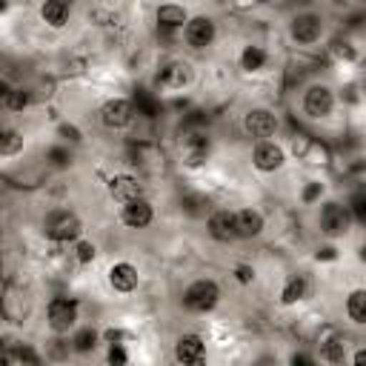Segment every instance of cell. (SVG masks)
<instances>
[{
    "label": "cell",
    "mask_w": 366,
    "mask_h": 366,
    "mask_svg": "<svg viewBox=\"0 0 366 366\" xmlns=\"http://www.w3.org/2000/svg\"><path fill=\"white\" fill-rule=\"evenodd\" d=\"M43 229H46V237H51V240H57V243H69V240H77V237H80L83 223H80V217H77L74 212L60 209V212H51V214L46 217Z\"/></svg>",
    "instance_id": "obj_1"
},
{
    "label": "cell",
    "mask_w": 366,
    "mask_h": 366,
    "mask_svg": "<svg viewBox=\"0 0 366 366\" xmlns=\"http://www.w3.org/2000/svg\"><path fill=\"white\" fill-rule=\"evenodd\" d=\"M217 297H220V289L214 280H194L183 292V306L192 312H209V309H214Z\"/></svg>",
    "instance_id": "obj_2"
},
{
    "label": "cell",
    "mask_w": 366,
    "mask_h": 366,
    "mask_svg": "<svg viewBox=\"0 0 366 366\" xmlns=\"http://www.w3.org/2000/svg\"><path fill=\"white\" fill-rule=\"evenodd\" d=\"M74 320H77V303L71 297H54L49 303V326H51V332L63 335V332H69L74 326Z\"/></svg>",
    "instance_id": "obj_3"
},
{
    "label": "cell",
    "mask_w": 366,
    "mask_h": 366,
    "mask_svg": "<svg viewBox=\"0 0 366 366\" xmlns=\"http://www.w3.org/2000/svg\"><path fill=\"white\" fill-rule=\"evenodd\" d=\"M349 223H352V214L346 206L340 203H326L320 209V229L326 234H346L349 232Z\"/></svg>",
    "instance_id": "obj_4"
},
{
    "label": "cell",
    "mask_w": 366,
    "mask_h": 366,
    "mask_svg": "<svg viewBox=\"0 0 366 366\" xmlns=\"http://www.w3.org/2000/svg\"><path fill=\"white\" fill-rule=\"evenodd\" d=\"M335 106V97H332V89L329 86H309L306 94H303V109L309 117H326Z\"/></svg>",
    "instance_id": "obj_5"
},
{
    "label": "cell",
    "mask_w": 366,
    "mask_h": 366,
    "mask_svg": "<svg viewBox=\"0 0 366 366\" xmlns=\"http://www.w3.org/2000/svg\"><path fill=\"white\" fill-rule=\"evenodd\" d=\"M132 114H134V112H132V103L123 100V97H112V100H106L103 109H100V120H103V126H109V129H123V126H129Z\"/></svg>",
    "instance_id": "obj_6"
},
{
    "label": "cell",
    "mask_w": 366,
    "mask_h": 366,
    "mask_svg": "<svg viewBox=\"0 0 366 366\" xmlns=\"http://www.w3.org/2000/svg\"><path fill=\"white\" fill-rule=\"evenodd\" d=\"M243 129H246L249 137H269V134H274L277 120H274V114L269 109H252L243 117Z\"/></svg>",
    "instance_id": "obj_7"
},
{
    "label": "cell",
    "mask_w": 366,
    "mask_h": 366,
    "mask_svg": "<svg viewBox=\"0 0 366 366\" xmlns=\"http://www.w3.org/2000/svg\"><path fill=\"white\" fill-rule=\"evenodd\" d=\"M214 40V23L209 17H192L186 20V43L194 49H206Z\"/></svg>",
    "instance_id": "obj_8"
},
{
    "label": "cell",
    "mask_w": 366,
    "mask_h": 366,
    "mask_svg": "<svg viewBox=\"0 0 366 366\" xmlns=\"http://www.w3.org/2000/svg\"><path fill=\"white\" fill-rule=\"evenodd\" d=\"M323 31V20L317 14H297L292 20V37L297 43H315Z\"/></svg>",
    "instance_id": "obj_9"
},
{
    "label": "cell",
    "mask_w": 366,
    "mask_h": 366,
    "mask_svg": "<svg viewBox=\"0 0 366 366\" xmlns=\"http://www.w3.org/2000/svg\"><path fill=\"white\" fill-rule=\"evenodd\" d=\"M109 194H112L114 200H120V203H129V200H134V197H143V186H140V180L132 177V174H114V177L109 180Z\"/></svg>",
    "instance_id": "obj_10"
},
{
    "label": "cell",
    "mask_w": 366,
    "mask_h": 366,
    "mask_svg": "<svg viewBox=\"0 0 366 366\" xmlns=\"http://www.w3.org/2000/svg\"><path fill=\"white\" fill-rule=\"evenodd\" d=\"M189 80H192V69H189V63H183V60L166 63V66L160 69V74H157V83L166 86V89H183Z\"/></svg>",
    "instance_id": "obj_11"
},
{
    "label": "cell",
    "mask_w": 366,
    "mask_h": 366,
    "mask_svg": "<svg viewBox=\"0 0 366 366\" xmlns=\"http://www.w3.org/2000/svg\"><path fill=\"white\" fill-rule=\"evenodd\" d=\"M252 160H254V166H257L260 172H274V169L283 166V149L274 146V143H269V140H263V143L254 146Z\"/></svg>",
    "instance_id": "obj_12"
},
{
    "label": "cell",
    "mask_w": 366,
    "mask_h": 366,
    "mask_svg": "<svg viewBox=\"0 0 366 366\" xmlns=\"http://www.w3.org/2000/svg\"><path fill=\"white\" fill-rule=\"evenodd\" d=\"M120 217H123L126 226H132V229H143V226L152 223V206H149V200L134 197V200L123 203V214H120Z\"/></svg>",
    "instance_id": "obj_13"
},
{
    "label": "cell",
    "mask_w": 366,
    "mask_h": 366,
    "mask_svg": "<svg viewBox=\"0 0 366 366\" xmlns=\"http://www.w3.org/2000/svg\"><path fill=\"white\" fill-rule=\"evenodd\" d=\"M263 232V214L254 209L234 212V234L237 237H257Z\"/></svg>",
    "instance_id": "obj_14"
},
{
    "label": "cell",
    "mask_w": 366,
    "mask_h": 366,
    "mask_svg": "<svg viewBox=\"0 0 366 366\" xmlns=\"http://www.w3.org/2000/svg\"><path fill=\"white\" fill-rule=\"evenodd\" d=\"M174 357L180 363H200L206 357V346H203V340L197 335H183L177 340V346H174Z\"/></svg>",
    "instance_id": "obj_15"
},
{
    "label": "cell",
    "mask_w": 366,
    "mask_h": 366,
    "mask_svg": "<svg viewBox=\"0 0 366 366\" xmlns=\"http://www.w3.org/2000/svg\"><path fill=\"white\" fill-rule=\"evenodd\" d=\"M209 234L214 237V240H234L237 234H234V214L232 212H226V209H220V212H212V217H209Z\"/></svg>",
    "instance_id": "obj_16"
},
{
    "label": "cell",
    "mask_w": 366,
    "mask_h": 366,
    "mask_svg": "<svg viewBox=\"0 0 366 366\" xmlns=\"http://www.w3.org/2000/svg\"><path fill=\"white\" fill-rule=\"evenodd\" d=\"M109 283L114 292H132L137 286V269L132 263H114L109 269Z\"/></svg>",
    "instance_id": "obj_17"
},
{
    "label": "cell",
    "mask_w": 366,
    "mask_h": 366,
    "mask_svg": "<svg viewBox=\"0 0 366 366\" xmlns=\"http://www.w3.org/2000/svg\"><path fill=\"white\" fill-rule=\"evenodd\" d=\"M69 14H71V3L69 0H46L40 6V17L51 26V29H60L69 23Z\"/></svg>",
    "instance_id": "obj_18"
},
{
    "label": "cell",
    "mask_w": 366,
    "mask_h": 366,
    "mask_svg": "<svg viewBox=\"0 0 366 366\" xmlns=\"http://www.w3.org/2000/svg\"><path fill=\"white\" fill-rule=\"evenodd\" d=\"M209 154V140L203 134H189L186 137V163L189 166H200Z\"/></svg>",
    "instance_id": "obj_19"
},
{
    "label": "cell",
    "mask_w": 366,
    "mask_h": 366,
    "mask_svg": "<svg viewBox=\"0 0 366 366\" xmlns=\"http://www.w3.org/2000/svg\"><path fill=\"white\" fill-rule=\"evenodd\" d=\"M306 292H309V283H306V277H303V274H292V277L286 280L283 292H280V300H283L286 306H292V303L303 300V297H306Z\"/></svg>",
    "instance_id": "obj_20"
},
{
    "label": "cell",
    "mask_w": 366,
    "mask_h": 366,
    "mask_svg": "<svg viewBox=\"0 0 366 366\" xmlns=\"http://www.w3.org/2000/svg\"><path fill=\"white\" fill-rule=\"evenodd\" d=\"M157 23L160 29H177L186 23V9L183 6H174V3H166L157 9Z\"/></svg>",
    "instance_id": "obj_21"
},
{
    "label": "cell",
    "mask_w": 366,
    "mask_h": 366,
    "mask_svg": "<svg viewBox=\"0 0 366 366\" xmlns=\"http://www.w3.org/2000/svg\"><path fill=\"white\" fill-rule=\"evenodd\" d=\"M23 134L14 132V129H0V154L3 157H11L17 152H23Z\"/></svg>",
    "instance_id": "obj_22"
},
{
    "label": "cell",
    "mask_w": 366,
    "mask_h": 366,
    "mask_svg": "<svg viewBox=\"0 0 366 366\" xmlns=\"http://www.w3.org/2000/svg\"><path fill=\"white\" fill-rule=\"evenodd\" d=\"M346 312L355 323H366V292L363 289H355L346 300Z\"/></svg>",
    "instance_id": "obj_23"
},
{
    "label": "cell",
    "mask_w": 366,
    "mask_h": 366,
    "mask_svg": "<svg viewBox=\"0 0 366 366\" xmlns=\"http://www.w3.org/2000/svg\"><path fill=\"white\" fill-rule=\"evenodd\" d=\"M240 66L246 71H260L266 66V51L260 46H246L243 54H240Z\"/></svg>",
    "instance_id": "obj_24"
},
{
    "label": "cell",
    "mask_w": 366,
    "mask_h": 366,
    "mask_svg": "<svg viewBox=\"0 0 366 366\" xmlns=\"http://www.w3.org/2000/svg\"><path fill=\"white\" fill-rule=\"evenodd\" d=\"M0 360L3 363H37V355L34 352H29L26 346H14V349H9V352H0Z\"/></svg>",
    "instance_id": "obj_25"
},
{
    "label": "cell",
    "mask_w": 366,
    "mask_h": 366,
    "mask_svg": "<svg viewBox=\"0 0 366 366\" xmlns=\"http://www.w3.org/2000/svg\"><path fill=\"white\" fill-rule=\"evenodd\" d=\"M94 343H97V332L94 329H80L74 335V349L77 352H89V349H94Z\"/></svg>",
    "instance_id": "obj_26"
},
{
    "label": "cell",
    "mask_w": 366,
    "mask_h": 366,
    "mask_svg": "<svg viewBox=\"0 0 366 366\" xmlns=\"http://www.w3.org/2000/svg\"><path fill=\"white\" fill-rule=\"evenodd\" d=\"M26 103H29V97H26V92H20V89H9L6 100H3V106H9V109H23Z\"/></svg>",
    "instance_id": "obj_27"
},
{
    "label": "cell",
    "mask_w": 366,
    "mask_h": 366,
    "mask_svg": "<svg viewBox=\"0 0 366 366\" xmlns=\"http://www.w3.org/2000/svg\"><path fill=\"white\" fill-rule=\"evenodd\" d=\"M94 252H97V249H94L92 243H86V240H83V243H77V260H80V263L94 260Z\"/></svg>",
    "instance_id": "obj_28"
},
{
    "label": "cell",
    "mask_w": 366,
    "mask_h": 366,
    "mask_svg": "<svg viewBox=\"0 0 366 366\" xmlns=\"http://www.w3.org/2000/svg\"><path fill=\"white\" fill-rule=\"evenodd\" d=\"M352 212H355V217H357V220H366V200H363V194H360V192L352 197Z\"/></svg>",
    "instance_id": "obj_29"
},
{
    "label": "cell",
    "mask_w": 366,
    "mask_h": 366,
    "mask_svg": "<svg viewBox=\"0 0 366 366\" xmlns=\"http://www.w3.org/2000/svg\"><path fill=\"white\" fill-rule=\"evenodd\" d=\"M126 360H129L126 349H123L120 343H112V349H109V363H126Z\"/></svg>",
    "instance_id": "obj_30"
},
{
    "label": "cell",
    "mask_w": 366,
    "mask_h": 366,
    "mask_svg": "<svg viewBox=\"0 0 366 366\" xmlns=\"http://www.w3.org/2000/svg\"><path fill=\"white\" fill-rule=\"evenodd\" d=\"M49 157H51V163H54V166H66V163L71 160L66 149H49Z\"/></svg>",
    "instance_id": "obj_31"
},
{
    "label": "cell",
    "mask_w": 366,
    "mask_h": 366,
    "mask_svg": "<svg viewBox=\"0 0 366 366\" xmlns=\"http://www.w3.org/2000/svg\"><path fill=\"white\" fill-rule=\"evenodd\" d=\"M320 192H323V186H320V183H309V186H306V192H303V200H306V203H312L315 197H320Z\"/></svg>",
    "instance_id": "obj_32"
},
{
    "label": "cell",
    "mask_w": 366,
    "mask_h": 366,
    "mask_svg": "<svg viewBox=\"0 0 366 366\" xmlns=\"http://www.w3.org/2000/svg\"><path fill=\"white\" fill-rule=\"evenodd\" d=\"M234 274H237V280H240V283H252L254 269H249V266H237V269H234Z\"/></svg>",
    "instance_id": "obj_33"
},
{
    "label": "cell",
    "mask_w": 366,
    "mask_h": 366,
    "mask_svg": "<svg viewBox=\"0 0 366 366\" xmlns=\"http://www.w3.org/2000/svg\"><path fill=\"white\" fill-rule=\"evenodd\" d=\"M337 46H340V43H337ZM337 54H340V57H346V60H355V57H357V54H355V49H352L349 43H343V46L337 49Z\"/></svg>",
    "instance_id": "obj_34"
},
{
    "label": "cell",
    "mask_w": 366,
    "mask_h": 366,
    "mask_svg": "<svg viewBox=\"0 0 366 366\" xmlns=\"http://www.w3.org/2000/svg\"><path fill=\"white\" fill-rule=\"evenodd\" d=\"M60 134H63V137H69V140H80V132H77L74 126H63V129H60Z\"/></svg>",
    "instance_id": "obj_35"
},
{
    "label": "cell",
    "mask_w": 366,
    "mask_h": 366,
    "mask_svg": "<svg viewBox=\"0 0 366 366\" xmlns=\"http://www.w3.org/2000/svg\"><path fill=\"white\" fill-rule=\"evenodd\" d=\"M332 257H335V249L332 246H326V249L317 252V260H332Z\"/></svg>",
    "instance_id": "obj_36"
},
{
    "label": "cell",
    "mask_w": 366,
    "mask_h": 366,
    "mask_svg": "<svg viewBox=\"0 0 366 366\" xmlns=\"http://www.w3.org/2000/svg\"><path fill=\"white\" fill-rule=\"evenodd\" d=\"M120 337H123V332H120V329H109V332H106V340H109V343H117Z\"/></svg>",
    "instance_id": "obj_37"
},
{
    "label": "cell",
    "mask_w": 366,
    "mask_h": 366,
    "mask_svg": "<svg viewBox=\"0 0 366 366\" xmlns=\"http://www.w3.org/2000/svg\"><path fill=\"white\" fill-rule=\"evenodd\" d=\"M0 11H6V0H0Z\"/></svg>",
    "instance_id": "obj_38"
},
{
    "label": "cell",
    "mask_w": 366,
    "mask_h": 366,
    "mask_svg": "<svg viewBox=\"0 0 366 366\" xmlns=\"http://www.w3.org/2000/svg\"><path fill=\"white\" fill-rule=\"evenodd\" d=\"M252 3H272V0H252Z\"/></svg>",
    "instance_id": "obj_39"
},
{
    "label": "cell",
    "mask_w": 366,
    "mask_h": 366,
    "mask_svg": "<svg viewBox=\"0 0 366 366\" xmlns=\"http://www.w3.org/2000/svg\"><path fill=\"white\" fill-rule=\"evenodd\" d=\"M355 3H363V0H355Z\"/></svg>",
    "instance_id": "obj_40"
}]
</instances>
